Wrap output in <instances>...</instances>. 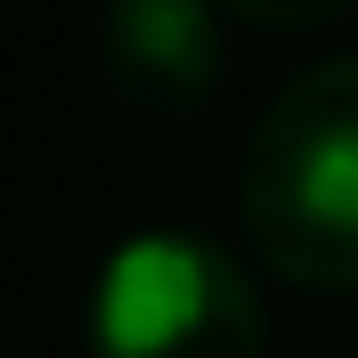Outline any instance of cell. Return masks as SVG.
Segmentation results:
<instances>
[{
  "mask_svg": "<svg viewBox=\"0 0 358 358\" xmlns=\"http://www.w3.org/2000/svg\"><path fill=\"white\" fill-rule=\"evenodd\" d=\"M98 66L131 114H203L228 82V33L212 0H106L98 8Z\"/></svg>",
  "mask_w": 358,
  "mask_h": 358,
  "instance_id": "obj_3",
  "label": "cell"
},
{
  "mask_svg": "<svg viewBox=\"0 0 358 358\" xmlns=\"http://www.w3.org/2000/svg\"><path fill=\"white\" fill-rule=\"evenodd\" d=\"M268 317L252 268L196 228L114 245L90 285V358H261Z\"/></svg>",
  "mask_w": 358,
  "mask_h": 358,
  "instance_id": "obj_2",
  "label": "cell"
},
{
  "mask_svg": "<svg viewBox=\"0 0 358 358\" xmlns=\"http://www.w3.org/2000/svg\"><path fill=\"white\" fill-rule=\"evenodd\" d=\"M212 8L236 17V24H252V33H317V24L350 17L358 0H212Z\"/></svg>",
  "mask_w": 358,
  "mask_h": 358,
  "instance_id": "obj_4",
  "label": "cell"
},
{
  "mask_svg": "<svg viewBox=\"0 0 358 358\" xmlns=\"http://www.w3.org/2000/svg\"><path fill=\"white\" fill-rule=\"evenodd\" d=\"M236 220L268 277L358 293V49L301 66L236 155Z\"/></svg>",
  "mask_w": 358,
  "mask_h": 358,
  "instance_id": "obj_1",
  "label": "cell"
}]
</instances>
